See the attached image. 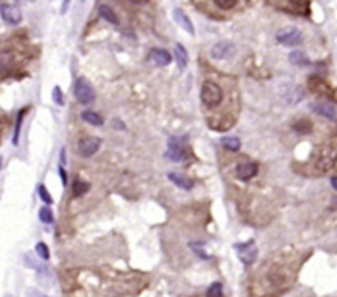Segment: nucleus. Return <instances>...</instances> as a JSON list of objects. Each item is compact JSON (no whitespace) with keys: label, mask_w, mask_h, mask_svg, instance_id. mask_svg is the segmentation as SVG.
I'll return each instance as SVG.
<instances>
[{"label":"nucleus","mask_w":337,"mask_h":297,"mask_svg":"<svg viewBox=\"0 0 337 297\" xmlns=\"http://www.w3.org/2000/svg\"><path fill=\"white\" fill-rule=\"evenodd\" d=\"M201 100L209 109L217 107L220 100H222V89L215 82H212V80H206L203 87H201Z\"/></svg>","instance_id":"f257e3e1"},{"label":"nucleus","mask_w":337,"mask_h":297,"mask_svg":"<svg viewBox=\"0 0 337 297\" xmlns=\"http://www.w3.org/2000/svg\"><path fill=\"white\" fill-rule=\"evenodd\" d=\"M184 138L181 137H171L168 140V149H167V158L174 161V163H183L189 158V151L183 143Z\"/></svg>","instance_id":"f03ea898"},{"label":"nucleus","mask_w":337,"mask_h":297,"mask_svg":"<svg viewBox=\"0 0 337 297\" xmlns=\"http://www.w3.org/2000/svg\"><path fill=\"white\" fill-rule=\"evenodd\" d=\"M74 97L79 100V104L89 105L94 102L95 99V90L92 87V84L89 82L85 77H79L74 82Z\"/></svg>","instance_id":"7ed1b4c3"},{"label":"nucleus","mask_w":337,"mask_h":297,"mask_svg":"<svg viewBox=\"0 0 337 297\" xmlns=\"http://www.w3.org/2000/svg\"><path fill=\"white\" fill-rule=\"evenodd\" d=\"M276 41L283 46L293 48V46H299L303 43V33L299 32L298 28H281L276 32Z\"/></svg>","instance_id":"20e7f679"},{"label":"nucleus","mask_w":337,"mask_h":297,"mask_svg":"<svg viewBox=\"0 0 337 297\" xmlns=\"http://www.w3.org/2000/svg\"><path fill=\"white\" fill-rule=\"evenodd\" d=\"M235 251H237L240 261L244 264H253L256 261V256H258V250H256V245L253 240H249L245 243H237L234 245Z\"/></svg>","instance_id":"39448f33"},{"label":"nucleus","mask_w":337,"mask_h":297,"mask_svg":"<svg viewBox=\"0 0 337 297\" xmlns=\"http://www.w3.org/2000/svg\"><path fill=\"white\" fill-rule=\"evenodd\" d=\"M0 17L5 23L8 25H18L22 22V10L17 3L2 2L0 3Z\"/></svg>","instance_id":"423d86ee"},{"label":"nucleus","mask_w":337,"mask_h":297,"mask_svg":"<svg viewBox=\"0 0 337 297\" xmlns=\"http://www.w3.org/2000/svg\"><path fill=\"white\" fill-rule=\"evenodd\" d=\"M336 158H337V147L336 145H326L318 158V168H321L323 171H328L334 164Z\"/></svg>","instance_id":"0eeeda50"},{"label":"nucleus","mask_w":337,"mask_h":297,"mask_svg":"<svg viewBox=\"0 0 337 297\" xmlns=\"http://www.w3.org/2000/svg\"><path fill=\"white\" fill-rule=\"evenodd\" d=\"M232 54H234V44L229 43V41L215 43L212 46V49H211V56H212L214 59H219V61H222V59H229Z\"/></svg>","instance_id":"6e6552de"},{"label":"nucleus","mask_w":337,"mask_h":297,"mask_svg":"<svg viewBox=\"0 0 337 297\" xmlns=\"http://www.w3.org/2000/svg\"><path fill=\"white\" fill-rule=\"evenodd\" d=\"M100 138H95V137H89V138H84L79 142V153H81L84 158H89V156L95 154L100 148Z\"/></svg>","instance_id":"1a4fd4ad"},{"label":"nucleus","mask_w":337,"mask_h":297,"mask_svg":"<svg viewBox=\"0 0 337 297\" xmlns=\"http://www.w3.org/2000/svg\"><path fill=\"white\" fill-rule=\"evenodd\" d=\"M311 110L314 113H318L319 117H324L328 120H336L337 118V110L333 104L329 102H314L311 104Z\"/></svg>","instance_id":"9d476101"},{"label":"nucleus","mask_w":337,"mask_h":297,"mask_svg":"<svg viewBox=\"0 0 337 297\" xmlns=\"http://www.w3.org/2000/svg\"><path fill=\"white\" fill-rule=\"evenodd\" d=\"M258 173V164L256 163H242L237 166V169H235V176L240 179V181H249L252 179L253 176H256Z\"/></svg>","instance_id":"9b49d317"},{"label":"nucleus","mask_w":337,"mask_h":297,"mask_svg":"<svg viewBox=\"0 0 337 297\" xmlns=\"http://www.w3.org/2000/svg\"><path fill=\"white\" fill-rule=\"evenodd\" d=\"M173 17H174V22L179 25L181 28L184 30V32H188L189 35H194V25L191 22V18L186 15L181 8H174L173 10Z\"/></svg>","instance_id":"f8f14e48"},{"label":"nucleus","mask_w":337,"mask_h":297,"mask_svg":"<svg viewBox=\"0 0 337 297\" xmlns=\"http://www.w3.org/2000/svg\"><path fill=\"white\" fill-rule=\"evenodd\" d=\"M303 90H301V87H298V85L295 84H286V90H285V95L283 99L288 102L290 105H295L298 104L301 99H303Z\"/></svg>","instance_id":"ddd939ff"},{"label":"nucleus","mask_w":337,"mask_h":297,"mask_svg":"<svg viewBox=\"0 0 337 297\" xmlns=\"http://www.w3.org/2000/svg\"><path fill=\"white\" fill-rule=\"evenodd\" d=\"M168 179L176 186V187H181V189H184V190H191V189H193V186H194L193 181L188 179L183 174H178V173H169L168 174Z\"/></svg>","instance_id":"4468645a"},{"label":"nucleus","mask_w":337,"mask_h":297,"mask_svg":"<svg viewBox=\"0 0 337 297\" xmlns=\"http://www.w3.org/2000/svg\"><path fill=\"white\" fill-rule=\"evenodd\" d=\"M150 59L158 66H168L171 63V54L165 51V49H153L152 54H150Z\"/></svg>","instance_id":"2eb2a0df"},{"label":"nucleus","mask_w":337,"mask_h":297,"mask_svg":"<svg viewBox=\"0 0 337 297\" xmlns=\"http://www.w3.org/2000/svg\"><path fill=\"white\" fill-rule=\"evenodd\" d=\"M23 260H25V264H27L28 268L35 269L38 274H42V276H49V271H48L46 266H44L43 263H40V261L35 260L32 255H28V253H27V255L23 256Z\"/></svg>","instance_id":"dca6fc26"},{"label":"nucleus","mask_w":337,"mask_h":297,"mask_svg":"<svg viewBox=\"0 0 337 297\" xmlns=\"http://www.w3.org/2000/svg\"><path fill=\"white\" fill-rule=\"evenodd\" d=\"M15 63V54L10 49L0 51V73H7Z\"/></svg>","instance_id":"f3484780"},{"label":"nucleus","mask_w":337,"mask_h":297,"mask_svg":"<svg viewBox=\"0 0 337 297\" xmlns=\"http://www.w3.org/2000/svg\"><path fill=\"white\" fill-rule=\"evenodd\" d=\"M275 5H283L286 8H291V13H303L306 15L309 12V2H283V3H275Z\"/></svg>","instance_id":"a211bd4d"},{"label":"nucleus","mask_w":337,"mask_h":297,"mask_svg":"<svg viewBox=\"0 0 337 297\" xmlns=\"http://www.w3.org/2000/svg\"><path fill=\"white\" fill-rule=\"evenodd\" d=\"M81 117L84 122H87L89 125H94V127H100V125L104 123V118L100 117L97 112H94V110H84L81 113Z\"/></svg>","instance_id":"6ab92c4d"},{"label":"nucleus","mask_w":337,"mask_h":297,"mask_svg":"<svg viewBox=\"0 0 337 297\" xmlns=\"http://www.w3.org/2000/svg\"><path fill=\"white\" fill-rule=\"evenodd\" d=\"M174 58H176V63H178L179 69H184L188 66V53H186V49L183 44H176L174 46Z\"/></svg>","instance_id":"aec40b11"},{"label":"nucleus","mask_w":337,"mask_h":297,"mask_svg":"<svg viewBox=\"0 0 337 297\" xmlns=\"http://www.w3.org/2000/svg\"><path fill=\"white\" fill-rule=\"evenodd\" d=\"M99 15L102 17L104 20H107L109 23H114V25H119V18L115 12L107 5H99Z\"/></svg>","instance_id":"412c9836"},{"label":"nucleus","mask_w":337,"mask_h":297,"mask_svg":"<svg viewBox=\"0 0 337 297\" xmlns=\"http://www.w3.org/2000/svg\"><path fill=\"white\" fill-rule=\"evenodd\" d=\"M290 63L295 66H309V58L304 51H293L290 54Z\"/></svg>","instance_id":"4be33fe9"},{"label":"nucleus","mask_w":337,"mask_h":297,"mask_svg":"<svg viewBox=\"0 0 337 297\" xmlns=\"http://www.w3.org/2000/svg\"><path fill=\"white\" fill-rule=\"evenodd\" d=\"M220 145L229 151H239L240 149V140L235 138V137H224L222 140H220Z\"/></svg>","instance_id":"5701e85b"},{"label":"nucleus","mask_w":337,"mask_h":297,"mask_svg":"<svg viewBox=\"0 0 337 297\" xmlns=\"http://www.w3.org/2000/svg\"><path fill=\"white\" fill-rule=\"evenodd\" d=\"M89 190V184L85 183V181H81V179H76L73 184V194L74 197H81V195H84L85 192Z\"/></svg>","instance_id":"b1692460"},{"label":"nucleus","mask_w":337,"mask_h":297,"mask_svg":"<svg viewBox=\"0 0 337 297\" xmlns=\"http://www.w3.org/2000/svg\"><path fill=\"white\" fill-rule=\"evenodd\" d=\"M35 250H37V255H38L43 261H48V260H49V248L46 246V243L40 241V243H37V246H35Z\"/></svg>","instance_id":"393cba45"},{"label":"nucleus","mask_w":337,"mask_h":297,"mask_svg":"<svg viewBox=\"0 0 337 297\" xmlns=\"http://www.w3.org/2000/svg\"><path fill=\"white\" fill-rule=\"evenodd\" d=\"M40 220H42L43 223H53V212H51V209H48V207H42L40 209Z\"/></svg>","instance_id":"a878e982"},{"label":"nucleus","mask_w":337,"mask_h":297,"mask_svg":"<svg viewBox=\"0 0 337 297\" xmlns=\"http://www.w3.org/2000/svg\"><path fill=\"white\" fill-rule=\"evenodd\" d=\"M27 110H20L18 115H17V125H15V133H13V145L17 147L18 145V137H20V127H22V120H23V115Z\"/></svg>","instance_id":"bb28decb"},{"label":"nucleus","mask_w":337,"mask_h":297,"mask_svg":"<svg viewBox=\"0 0 337 297\" xmlns=\"http://www.w3.org/2000/svg\"><path fill=\"white\" fill-rule=\"evenodd\" d=\"M215 7H219V8H224V10H230V8H234V7H237L239 2L237 0H215L214 2Z\"/></svg>","instance_id":"cd10ccee"},{"label":"nucleus","mask_w":337,"mask_h":297,"mask_svg":"<svg viewBox=\"0 0 337 297\" xmlns=\"http://www.w3.org/2000/svg\"><path fill=\"white\" fill-rule=\"evenodd\" d=\"M208 297H222V284L220 283L211 284L208 289Z\"/></svg>","instance_id":"c85d7f7f"},{"label":"nucleus","mask_w":337,"mask_h":297,"mask_svg":"<svg viewBox=\"0 0 337 297\" xmlns=\"http://www.w3.org/2000/svg\"><path fill=\"white\" fill-rule=\"evenodd\" d=\"M311 128H313V125H311V122H308V120H299V122L295 125V130L299 133H309Z\"/></svg>","instance_id":"c756f323"},{"label":"nucleus","mask_w":337,"mask_h":297,"mask_svg":"<svg viewBox=\"0 0 337 297\" xmlns=\"http://www.w3.org/2000/svg\"><path fill=\"white\" fill-rule=\"evenodd\" d=\"M53 100H54V104H56V105H64L63 90H61V87H58V85L53 89Z\"/></svg>","instance_id":"7c9ffc66"},{"label":"nucleus","mask_w":337,"mask_h":297,"mask_svg":"<svg viewBox=\"0 0 337 297\" xmlns=\"http://www.w3.org/2000/svg\"><path fill=\"white\" fill-rule=\"evenodd\" d=\"M38 194H40V197H42L43 202H46L49 205L53 204V197L49 195V192L46 190V187H44V186H40V187H38Z\"/></svg>","instance_id":"2f4dec72"},{"label":"nucleus","mask_w":337,"mask_h":297,"mask_svg":"<svg viewBox=\"0 0 337 297\" xmlns=\"http://www.w3.org/2000/svg\"><path fill=\"white\" fill-rule=\"evenodd\" d=\"M189 246H191V250H193L196 255L201 256V258H204V260L209 258L208 253H204V251H203V243H198V241H194V243H189Z\"/></svg>","instance_id":"473e14b6"},{"label":"nucleus","mask_w":337,"mask_h":297,"mask_svg":"<svg viewBox=\"0 0 337 297\" xmlns=\"http://www.w3.org/2000/svg\"><path fill=\"white\" fill-rule=\"evenodd\" d=\"M27 297H49V296L40 293V291H37V289H28L27 291Z\"/></svg>","instance_id":"72a5a7b5"},{"label":"nucleus","mask_w":337,"mask_h":297,"mask_svg":"<svg viewBox=\"0 0 337 297\" xmlns=\"http://www.w3.org/2000/svg\"><path fill=\"white\" fill-rule=\"evenodd\" d=\"M59 176H61L63 186H68V174H66V171H64L63 166H59Z\"/></svg>","instance_id":"f704fd0d"},{"label":"nucleus","mask_w":337,"mask_h":297,"mask_svg":"<svg viewBox=\"0 0 337 297\" xmlns=\"http://www.w3.org/2000/svg\"><path fill=\"white\" fill-rule=\"evenodd\" d=\"M331 184H333V187L337 189V176H334L333 179H331Z\"/></svg>","instance_id":"c9c22d12"},{"label":"nucleus","mask_w":337,"mask_h":297,"mask_svg":"<svg viewBox=\"0 0 337 297\" xmlns=\"http://www.w3.org/2000/svg\"><path fill=\"white\" fill-rule=\"evenodd\" d=\"M0 168H2V156H0Z\"/></svg>","instance_id":"e433bc0d"},{"label":"nucleus","mask_w":337,"mask_h":297,"mask_svg":"<svg viewBox=\"0 0 337 297\" xmlns=\"http://www.w3.org/2000/svg\"><path fill=\"white\" fill-rule=\"evenodd\" d=\"M5 297H13V296H5Z\"/></svg>","instance_id":"4c0bfd02"}]
</instances>
